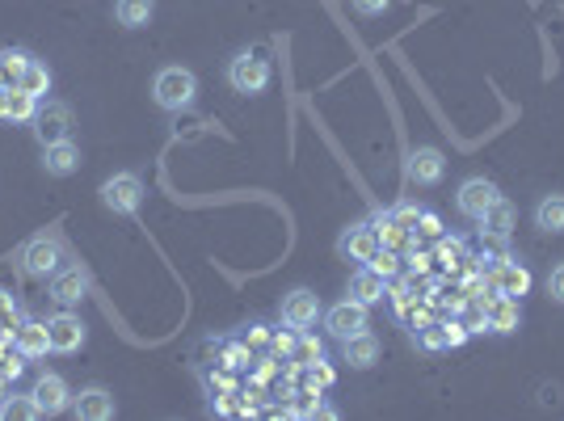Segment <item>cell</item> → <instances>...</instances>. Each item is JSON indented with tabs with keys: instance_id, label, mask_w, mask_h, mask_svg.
<instances>
[{
	"instance_id": "30bf717a",
	"label": "cell",
	"mask_w": 564,
	"mask_h": 421,
	"mask_svg": "<svg viewBox=\"0 0 564 421\" xmlns=\"http://www.w3.org/2000/svg\"><path fill=\"white\" fill-rule=\"evenodd\" d=\"M34 405H38V413L43 417H59L68 405H72V392H68V384H64V375H38V384H34Z\"/></svg>"
},
{
	"instance_id": "60d3db41",
	"label": "cell",
	"mask_w": 564,
	"mask_h": 421,
	"mask_svg": "<svg viewBox=\"0 0 564 421\" xmlns=\"http://www.w3.org/2000/svg\"><path fill=\"white\" fill-rule=\"evenodd\" d=\"M9 299H13V295H5V291H0V308H5V304H9Z\"/></svg>"
},
{
	"instance_id": "4fadbf2b",
	"label": "cell",
	"mask_w": 564,
	"mask_h": 421,
	"mask_svg": "<svg viewBox=\"0 0 564 421\" xmlns=\"http://www.w3.org/2000/svg\"><path fill=\"white\" fill-rule=\"evenodd\" d=\"M316 316H320V295H312L308 287H299L282 299V320H287L291 329H312Z\"/></svg>"
},
{
	"instance_id": "8fae6325",
	"label": "cell",
	"mask_w": 564,
	"mask_h": 421,
	"mask_svg": "<svg viewBox=\"0 0 564 421\" xmlns=\"http://www.w3.org/2000/svg\"><path fill=\"white\" fill-rule=\"evenodd\" d=\"M405 173L413 186H438L442 173H447V160H442L438 148H413L405 160Z\"/></svg>"
},
{
	"instance_id": "277c9868",
	"label": "cell",
	"mask_w": 564,
	"mask_h": 421,
	"mask_svg": "<svg viewBox=\"0 0 564 421\" xmlns=\"http://www.w3.org/2000/svg\"><path fill=\"white\" fill-rule=\"evenodd\" d=\"M102 207L114 211V215H135L139 203H144V182L135 173H114L110 182H102Z\"/></svg>"
},
{
	"instance_id": "d590c367",
	"label": "cell",
	"mask_w": 564,
	"mask_h": 421,
	"mask_svg": "<svg viewBox=\"0 0 564 421\" xmlns=\"http://www.w3.org/2000/svg\"><path fill=\"white\" fill-rule=\"evenodd\" d=\"M350 5H354L362 17H379V13H388L392 0H350Z\"/></svg>"
},
{
	"instance_id": "d6986e66",
	"label": "cell",
	"mask_w": 564,
	"mask_h": 421,
	"mask_svg": "<svg viewBox=\"0 0 564 421\" xmlns=\"http://www.w3.org/2000/svg\"><path fill=\"white\" fill-rule=\"evenodd\" d=\"M371 228H375V236H379V245L384 249H396V253H405L409 245H413V232L400 224V219L392 215V211H379L375 219H371Z\"/></svg>"
},
{
	"instance_id": "7a4b0ae2",
	"label": "cell",
	"mask_w": 564,
	"mask_h": 421,
	"mask_svg": "<svg viewBox=\"0 0 564 421\" xmlns=\"http://www.w3.org/2000/svg\"><path fill=\"white\" fill-rule=\"evenodd\" d=\"M228 85L236 93H266L270 85V59L257 51H240L228 64Z\"/></svg>"
},
{
	"instance_id": "f546056e",
	"label": "cell",
	"mask_w": 564,
	"mask_h": 421,
	"mask_svg": "<svg viewBox=\"0 0 564 421\" xmlns=\"http://www.w3.org/2000/svg\"><path fill=\"white\" fill-rule=\"evenodd\" d=\"M375 274H384L388 278V283H392V278L400 274V253L396 249H384V245H379L375 253H371V262H367Z\"/></svg>"
},
{
	"instance_id": "1f68e13d",
	"label": "cell",
	"mask_w": 564,
	"mask_h": 421,
	"mask_svg": "<svg viewBox=\"0 0 564 421\" xmlns=\"http://www.w3.org/2000/svg\"><path fill=\"white\" fill-rule=\"evenodd\" d=\"M434 257H438V262L447 266V274H451V270L459 266V257H463V240H455V236H451V240H447V236H438V253H434Z\"/></svg>"
},
{
	"instance_id": "ab89813d",
	"label": "cell",
	"mask_w": 564,
	"mask_h": 421,
	"mask_svg": "<svg viewBox=\"0 0 564 421\" xmlns=\"http://www.w3.org/2000/svg\"><path fill=\"white\" fill-rule=\"evenodd\" d=\"M5 396H9V375L0 371V400H5Z\"/></svg>"
},
{
	"instance_id": "74e56055",
	"label": "cell",
	"mask_w": 564,
	"mask_h": 421,
	"mask_svg": "<svg viewBox=\"0 0 564 421\" xmlns=\"http://www.w3.org/2000/svg\"><path fill=\"white\" fill-rule=\"evenodd\" d=\"M421 236H442V219L434 211H421Z\"/></svg>"
},
{
	"instance_id": "e0dca14e",
	"label": "cell",
	"mask_w": 564,
	"mask_h": 421,
	"mask_svg": "<svg viewBox=\"0 0 564 421\" xmlns=\"http://www.w3.org/2000/svg\"><path fill=\"white\" fill-rule=\"evenodd\" d=\"M341 358H346L350 367H358V371L375 367V363H379V337H375L371 329H367V333L346 337V342H341Z\"/></svg>"
},
{
	"instance_id": "52a82bcc",
	"label": "cell",
	"mask_w": 564,
	"mask_h": 421,
	"mask_svg": "<svg viewBox=\"0 0 564 421\" xmlns=\"http://www.w3.org/2000/svg\"><path fill=\"white\" fill-rule=\"evenodd\" d=\"M47 337H51V354H76L80 346H85V320L68 308L55 312L47 320Z\"/></svg>"
},
{
	"instance_id": "9c48e42d",
	"label": "cell",
	"mask_w": 564,
	"mask_h": 421,
	"mask_svg": "<svg viewBox=\"0 0 564 421\" xmlns=\"http://www.w3.org/2000/svg\"><path fill=\"white\" fill-rule=\"evenodd\" d=\"M489 287H493V295L522 299V295L531 291V270L518 266L514 257H501V262H493V270H489Z\"/></svg>"
},
{
	"instance_id": "d6a6232c",
	"label": "cell",
	"mask_w": 564,
	"mask_h": 421,
	"mask_svg": "<svg viewBox=\"0 0 564 421\" xmlns=\"http://www.w3.org/2000/svg\"><path fill=\"white\" fill-rule=\"evenodd\" d=\"M295 337H299V329H291V325H287V333H274V337H270L274 354H278V358H291V350H295Z\"/></svg>"
},
{
	"instance_id": "3957f363",
	"label": "cell",
	"mask_w": 564,
	"mask_h": 421,
	"mask_svg": "<svg viewBox=\"0 0 564 421\" xmlns=\"http://www.w3.org/2000/svg\"><path fill=\"white\" fill-rule=\"evenodd\" d=\"M30 127H34V139L43 148L59 144V139H72V106H64V102H38Z\"/></svg>"
},
{
	"instance_id": "ffe728a7",
	"label": "cell",
	"mask_w": 564,
	"mask_h": 421,
	"mask_svg": "<svg viewBox=\"0 0 564 421\" xmlns=\"http://www.w3.org/2000/svg\"><path fill=\"white\" fill-rule=\"evenodd\" d=\"M43 169L51 177H68L80 169V148L72 144V139H59V144H47L43 148Z\"/></svg>"
},
{
	"instance_id": "d4e9b609",
	"label": "cell",
	"mask_w": 564,
	"mask_h": 421,
	"mask_svg": "<svg viewBox=\"0 0 564 421\" xmlns=\"http://www.w3.org/2000/svg\"><path fill=\"white\" fill-rule=\"evenodd\" d=\"M152 13H156V0H118V5H114L118 26H127V30L148 26V22H152Z\"/></svg>"
},
{
	"instance_id": "e575fe53",
	"label": "cell",
	"mask_w": 564,
	"mask_h": 421,
	"mask_svg": "<svg viewBox=\"0 0 564 421\" xmlns=\"http://www.w3.org/2000/svg\"><path fill=\"white\" fill-rule=\"evenodd\" d=\"M409 266H413V274H421V278H426V274L434 270V257H430V253H421V249H413V245H409Z\"/></svg>"
},
{
	"instance_id": "8992f818",
	"label": "cell",
	"mask_w": 564,
	"mask_h": 421,
	"mask_svg": "<svg viewBox=\"0 0 564 421\" xmlns=\"http://www.w3.org/2000/svg\"><path fill=\"white\" fill-rule=\"evenodd\" d=\"M325 329L337 337V342H346V337L354 333H367L371 329V316H367V304H358V299H341V304H333L325 312Z\"/></svg>"
},
{
	"instance_id": "7402d4cb",
	"label": "cell",
	"mask_w": 564,
	"mask_h": 421,
	"mask_svg": "<svg viewBox=\"0 0 564 421\" xmlns=\"http://www.w3.org/2000/svg\"><path fill=\"white\" fill-rule=\"evenodd\" d=\"M13 337H17V350H22L26 358H47V350H51V337H47L43 320H22V325L13 329Z\"/></svg>"
},
{
	"instance_id": "44dd1931",
	"label": "cell",
	"mask_w": 564,
	"mask_h": 421,
	"mask_svg": "<svg viewBox=\"0 0 564 421\" xmlns=\"http://www.w3.org/2000/svg\"><path fill=\"white\" fill-rule=\"evenodd\" d=\"M34 110H38V97H30L26 89H0V118L5 123H30L34 118Z\"/></svg>"
},
{
	"instance_id": "5b68a950",
	"label": "cell",
	"mask_w": 564,
	"mask_h": 421,
	"mask_svg": "<svg viewBox=\"0 0 564 421\" xmlns=\"http://www.w3.org/2000/svg\"><path fill=\"white\" fill-rule=\"evenodd\" d=\"M59 262H64V245H59V236H34L26 240V249H22V270L30 278H51L59 274Z\"/></svg>"
},
{
	"instance_id": "83f0119b",
	"label": "cell",
	"mask_w": 564,
	"mask_h": 421,
	"mask_svg": "<svg viewBox=\"0 0 564 421\" xmlns=\"http://www.w3.org/2000/svg\"><path fill=\"white\" fill-rule=\"evenodd\" d=\"M34 417H43L34 405V396H5L0 400V421H34Z\"/></svg>"
},
{
	"instance_id": "4dcf8cb0",
	"label": "cell",
	"mask_w": 564,
	"mask_h": 421,
	"mask_svg": "<svg viewBox=\"0 0 564 421\" xmlns=\"http://www.w3.org/2000/svg\"><path fill=\"white\" fill-rule=\"evenodd\" d=\"M249 363H253L249 342H228V346H224V371H245Z\"/></svg>"
},
{
	"instance_id": "ba28073f",
	"label": "cell",
	"mask_w": 564,
	"mask_h": 421,
	"mask_svg": "<svg viewBox=\"0 0 564 421\" xmlns=\"http://www.w3.org/2000/svg\"><path fill=\"white\" fill-rule=\"evenodd\" d=\"M497 198H501V190L489 182V177H468V182L459 186L455 203H459V215H468V219H476V224H480V215H485Z\"/></svg>"
},
{
	"instance_id": "ac0fdd59",
	"label": "cell",
	"mask_w": 564,
	"mask_h": 421,
	"mask_svg": "<svg viewBox=\"0 0 564 421\" xmlns=\"http://www.w3.org/2000/svg\"><path fill=\"white\" fill-rule=\"evenodd\" d=\"M72 413L80 421H110L114 417V396L106 388H85L72 400Z\"/></svg>"
},
{
	"instance_id": "5bb4252c",
	"label": "cell",
	"mask_w": 564,
	"mask_h": 421,
	"mask_svg": "<svg viewBox=\"0 0 564 421\" xmlns=\"http://www.w3.org/2000/svg\"><path fill=\"white\" fill-rule=\"evenodd\" d=\"M337 249H341V257H350V262L367 266V262H371V253L379 249V236H375V228H371V224H354V228L341 232Z\"/></svg>"
},
{
	"instance_id": "f35d334b",
	"label": "cell",
	"mask_w": 564,
	"mask_h": 421,
	"mask_svg": "<svg viewBox=\"0 0 564 421\" xmlns=\"http://www.w3.org/2000/svg\"><path fill=\"white\" fill-rule=\"evenodd\" d=\"M245 342H249V346H266V342H270V329H266V325H253Z\"/></svg>"
},
{
	"instance_id": "836d02e7",
	"label": "cell",
	"mask_w": 564,
	"mask_h": 421,
	"mask_svg": "<svg viewBox=\"0 0 564 421\" xmlns=\"http://www.w3.org/2000/svg\"><path fill=\"white\" fill-rule=\"evenodd\" d=\"M392 215H396L409 232H417V224H421V207H417V203H400V207H392Z\"/></svg>"
},
{
	"instance_id": "7c38bea8",
	"label": "cell",
	"mask_w": 564,
	"mask_h": 421,
	"mask_svg": "<svg viewBox=\"0 0 564 421\" xmlns=\"http://www.w3.org/2000/svg\"><path fill=\"white\" fill-rule=\"evenodd\" d=\"M85 295H89V274L80 270V266H68V270L51 274V299H55L59 308H72Z\"/></svg>"
},
{
	"instance_id": "6da1fadb",
	"label": "cell",
	"mask_w": 564,
	"mask_h": 421,
	"mask_svg": "<svg viewBox=\"0 0 564 421\" xmlns=\"http://www.w3.org/2000/svg\"><path fill=\"white\" fill-rule=\"evenodd\" d=\"M194 97H198V76L190 68H160L156 72V80H152V102L160 110L181 114V110L194 106Z\"/></svg>"
},
{
	"instance_id": "8d00e7d4",
	"label": "cell",
	"mask_w": 564,
	"mask_h": 421,
	"mask_svg": "<svg viewBox=\"0 0 564 421\" xmlns=\"http://www.w3.org/2000/svg\"><path fill=\"white\" fill-rule=\"evenodd\" d=\"M548 295L556 299V304H564V262H560V266L548 274Z\"/></svg>"
},
{
	"instance_id": "603a6c76",
	"label": "cell",
	"mask_w": 564,
	"mask_h": 421,
	"mask_svg": "<svg viewBox=\"0 0 564 421\" xmlns=\"http://www.w3.org/2000/svg\"><path fill=\"white\" fill-rule=\"evenodd\" d=\"M535 228L548 232V236H560L564 232V194H543L539 207H535Z\"/></svg>"
},
{
	"instance_id": "4316f807",
	"label": "cell",
	"mask_w": 564,
	"mask_h": 421,
	"mask_svg": "<svg viewBox=\"0 0 564 421\" xmlns=\"http://www.w3.org/2000/svg\"><path fill=\"white\" fill-rule=\"evenodd\" d=\"M17 89H26L30 97H38V102H43V97L51 93V72H47V64H38V59L30 55V64H26L22 80H17Z\"/></svg>"
},
{
	"instance_id": "9a60e30c",
	"label": "cell",
	"mask_w": 564,
	"mask_h": 421,
	"mask_svg": "<svg viewBox=\"0 0 564 421\" xmlns=\"http://www.w3.org/2000/svg\"><path fill=\"white\" fill-rule=\"evenodd\" d=\"M485 312H489V333H518L522 329V304L514 295H493Z\"/></svg>"
},
{
	"instance_id": "f1b7e54d",
	"label": "cell",
	"mask_w": 564,
	"mask_h": 421,
	"mask_svg": "<svg viewBox=\"0 0 564 421\" xmlns=\"http://www.w3.org/2000/svg\"><path fill=\"white\" fill-rule=\"evenodd\" d=\"M413 337L421 342V350H451V342H447V325H442V320H430V325H426V329H417Z\"/></svg>"
},
{
	"instance_id": "cb8c5ba5",
	"label": "cell",
	"mask_w": 564,
	"mask_h": 421,
	"mask_svg": "<svg viewBox=\"0 0 564 421\" xmlns=\"http://www.w3.org/2000/svg\"><path fill=\"white\" fill-rule=\"evenodd\" d=\"M510 228H514V207H510V198H497V203H493L485 215H480V232L506 240Z\"/></svg>"
},
{
	"instance_id": "2e32d148",
	"label": "cell",
	"mask_w": 564,
	"mask_h": 421,
	"mask_svg": "<svg viewBox=\"0 0 564 421\" xmlns=\"http://www.w3.org/2000/svg\"><path fill=\"white\" fill-rule=\"evenodd\" d=\"M384 295H388V278L384 274H375L371 266H358L354 278H350V299H358V304H384Z\"/></svg>"
},
{
	"instance_id": "484cf974",
	"label": "cell",
	"mask_w": 564,
	"mask_h": 421,
	"mask_svg": "<svg viewBox=\"0 0 564 421\" xmlns=\"http://www.w3.org/2000/svg\"><path fill=\"white\" fill-rule=\"evenodd\" d=\"M320 358H325V342H320L312 329H299L295 350H291V363L295 367H312V363H320Z\"/></svg>"
}]
</instances>
